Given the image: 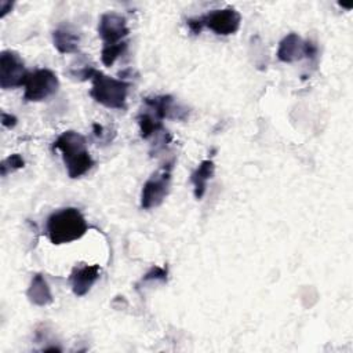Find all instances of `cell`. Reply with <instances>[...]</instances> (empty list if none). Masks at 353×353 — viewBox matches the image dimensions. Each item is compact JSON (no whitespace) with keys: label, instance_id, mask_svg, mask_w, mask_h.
Instances as JSON below:
<instances>
[{"label":"cell","instance_id":"52a82bcc","mask_svg":"<svg viewBox=\"0 0 353 353\" xmlns=\"http://www.w3.org/2000/svg\"><path fill=\"white\" fill-rule=\"evenodd\" d=\"M203 28H208L216 34L229 36L239 30L241 17L233 7H225L219 10H212L200 17Z\"/></svg>","mask_w":353,"mask_h":353},{"label":"cell","instance_id":"7a4b0ae2","mask_svg":"<svg viewBox=\"0 0 353 353\" xmlns=\"http://www.w3.org/2000/svg\"><path fill=\"white\" fill-rule=\"evenodd\" d=\"M88 226L83 214L74 207L52 212L47 219L46 232L52 244H65L84 236Z\"/></svg>","mask_w":353,"mask_h":353},{"label":"cell","instance_id":"ffe728a7","mask_svg":"<svg viewBox=\"0 0 353 353\" xmlns=\"http://www.w3.org/2000/svg\"><path fill=\"white\" fill-rule=\"evenodd\" d=\"M186 25L188 28L190 29V32L193 34H199L201 30H203V23L200 21V17H196V18H188L186 19Z\"/></svg>","mask_w":353,"mask_h":353},{"label":"cell","instance_id":"7402d4cb","mask_svg":"<svg viewBox=\"0 0 353 353\" xmlns=\"http://www.w3.org/2000/svg\"><path fill=\"white\" fill-rule=\"evenodd\" d=\"M12 6H14L12 1L1 0V1H0V11H1V12H0V17H6V14L12 10Z\"/></svg>","mask_w":353,"mask_h":353},{"label":"cell","instance_id":"30bf717a","mask_svg":"<svg viewBox=\"0 0 353 353\" xmlns=\"http://www.w3.org/2000/svg\"><path fill=\"white\" fill-rule=\"evenodd\" d=\"M99 276H101V268L98 265L76 266L69 276L73 294L76 296L85 295L91 290V287L95 284V281L99 279Z\"/></svg>","mask_w":353,"mask_h":353},{"label":"cell","instance_id":"9c48e42d","mask_svg":"<svg viewBox=\"0 0 353 353\" xmlns=\"http://www.w3.org/2000/svg\"><path fill=\"white\" fill-rule=\"evenodd\" d=\"M143 102L150 110H153L154 117H157L159 120H163V119L185 120L188 116V110L175 105V99L171 95L148 97L143 99Z\"/></svg>","mask_w":353,"mask_h":353},{"label":"cell","instance_id":"277c9868","mask_svg":"<svg viewBox=\"0 0 353 353\" xmlns=\"http://www.w3.org/2000/svg\"><path fill=\"white\" fill-rule=\"evenodd\" d=\"M172 161L164 164L160 170L153 172L149 179L143 183L141 192V207L150 210L159 207L168 194L171 183Z\"/></svg>","mask_w":353,"mask_h":353},{"label":"cell","instance_id":"4fadbf2b","mask_svg":"<svg viewBox=\"0 0 353 353\" xmlns=\"http://www.w3.org/2000/svg\"><path fill=\"white\" fill-rule=\"evenodd\" d=\"M26 296L29 298V301L33 305H37V306H46L52 302L51 290H50L46 279L43 277V274L36 273L32 277L30 285L26 291Z\"/></svg>","mask_w":353,"mask_h":353},{"label":"cell","instance_id":"7c38bea8","mask_svg":"<svg viewBox=\"0 0 353 353\" xmlns=\"http://www.w3.org/2000/svg\"><path fill=\"white\" fill-rule=\"evenodd\" d=\"M215 164L212 160H203L197 168L190 175V182L193 183V193L197 200L203 199L208 181L214 176Z\"/></svg>","mask_w":353,"mask_h":353},{"label":"cell","instance_id":"8992f818","mask_svg":"<svg viewBox=\"0 0 353 353\" xmlns=\"http://www.w3.org/2000/svg\"><path fill=\"white\" fill-rule=\"evenodd\" d=\"M29 72L18 52L4 50L0 54V87L3 90L25 85Z\"/></svg>","mask_w":353,"mask_h":353},{"label":"cell","instance_id":"44dd1931","mask_svg":"<svg viewBox=\"0 0 353 353\" xmlns=\"http://www.w3.org/2000/svg\"><path fill=\"white\" fill-rule=\"evenodd\" d=\"M17 117L14 116V114H10V113H6V112H3L1 113V124L4 125V127H7V128H12V127H15L17 125Z\"/></svg>","mask_w":353,"mask_h":353},{"label":"cell","instance_id":"3957f363","mask_svg":"<svg viewBox=\"0 0 353 353\" xmlns=\"http://www.w3.org/2000/svg\"><path fill=\"white\" fill-rule=\"evenodd\" d=\"M92 88L90 95L98 103L110 108V109H124L127 92L130 84L121 79H113L103 74L99 70H95L92 77Z\"/></svg>","mask_w":353,"mask_h":353},{"label":"cell","instance_id":"d6986e66","mask_svg":"<svg viewBox=\"0 0 353 353\" xmlns=\"http://www.w3.org/2000/svg\"><path fill=\"white\" fill-rule=\"evenodd\" d=\"M317 52H319V48L312 40H307L303 43V57H307L309 59L313 61L317 58Z\"/></svg>","mask_w":353,"mask_h":353},{"label":"cell","instance_id":"6da1fadb","mask_svg":"<svg viewBox=\"0 0 353 353\" xmlns=\"http://www.w3.org/2000/svg\"><path fill=\"white\" fill-rule=\"evenodd\" d=\"M52 149H57L62 153L68 175L73 179L80 178L94 165V160L87 149L85 138L76 131L62 132L54 141Z\"/></svg>","mask_w":353,"mask_h":353},{"label":"cell","instance_id":"ba28073f","mask_svg":"<svg viewBox=\"0 0 353 353\" xmlns=\"http://www.w3.org/2000/svg\"><path fill=\"white\" fill-rule=\"evenodd\" d=\"M128 33L130 29L123 15L117 12H105L101 15L98 22V34L102 39L103 46L121 43Z\"/></svg>","mask_w":353,"mask_h":353},{"label":"cell","instance_id":"9a60e30c","mask_svg":"<svg viewBox=\"0 0 353 353\" xmlns=\"http://www.w3.org/2000/svg\"><path fill=\"white\" fill-rule=\"evenodd\" d=\"M138 124H139V130H141V137L143 139H148L152 135H154L160 131H164L161 120H159L157 117H153L149 113L139 114L138 116Z\"/></svg>","mask_w":353,"mask_h":353},{"label":"cell","instance_id":"e0dca14e","mask_svg":"<svg viewBox=\"0 0 353 353\" xmlns=\"http://www.w3.org/2000/svg\"><path fill=\"white\" fill-rule=\"evenodd\" d=\"M23 167H25V160L22 159V156L18 154V153H14V154L8 156L7 159H4L1 161V165H0L1 175L6 176L7 174L14 172V171H17L19 168H23Z\"/></svg>","mask_w":353,"mask_h":353},{"label":"cell","instance_id":"2e32d148","mask_svg":"<svg viewBox=\"0 0 353 353\" xmlns=\"http://www.w3.org/2000/svg\"><path fill=\"white\" fill-rule=\"evenodd\" d=\"M127 50V41H121L117 44H110V46H103L101 51V61L105 66H112L114 61L124 54Z\"/></svg>","mask_w":353,"mask_h":353},{"label":"cell","instance_id":"5bb4252c","mask_svg":"<svg viewBox=\"0 0 353 353\" xmlns=\"http://www.w3.org/2000/svg\"><path fill=\"white\" fill-rule=\"evenodd\" d=\"M54 47L61 54H74L79 51V36L68 29H55L52 32Z\"/></svg>","mask_w":353,"mask_h":353},{"label":"cell","instance_id":"5b68a950","mask_svg":"<svg viewBox=\"0 0 353 353\" xmlns=\"http://www.w3.org/2000/svg\"><path fill=\"white\" fill-rule=\"evenodd\" d=\"M59 88L57 74L50 69H37L30 72L25 81L23 99L28 102H39L54 95Z\"/></svg>","mask_w":353,"mask_h":353},{"label":"cell","instance_id":"ac0fdd59","mask_svg":"<svg viewBox=\"0 0 353 353\" xmlns=\"http://www.w3.org/2000/svg\"><path fill=\"white\" fill-rule=\"evenodd\" d=\"M152 280L167 281V269L160 268V266H152L150 270L141 279V283H146V281H152Z\"/></svg>","mask_w":353,"mask_h":353},{"label":"cell","instance_id":"8fae6325","mask_svg":"<svg viewBox=\"0 0 353 353\" xmlns=\"http://www.w3.org/2000/svg\"><path fill=\"white\" fill-rule=\"evenodd\" d=\"M303 40L296 33H288L281 39L277 48V58L281 62H295L303 58Z\"/></svg>","mask_w":353,"mask_h":353}]
</instances>
